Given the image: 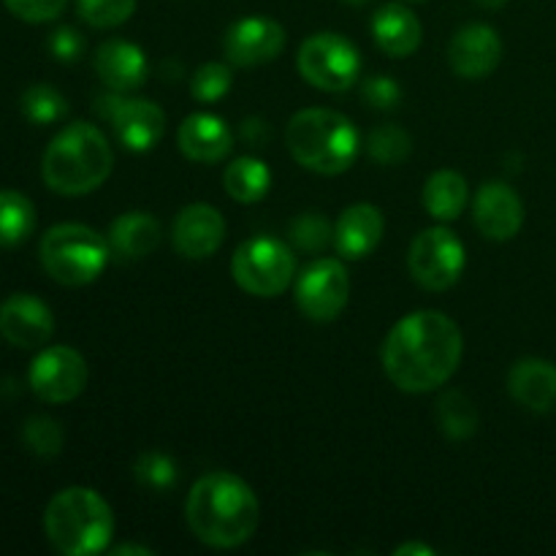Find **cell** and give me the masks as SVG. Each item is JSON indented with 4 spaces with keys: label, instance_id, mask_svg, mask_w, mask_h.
<instances>
[{
    "label": "cell",
    "instance_id": "1",
    "mask_svg": "<svg viewBox=\"0 0 556 556\" xmlns=\"http://www.w3.org/2000/svg\"><path fill=\"white\" fill-rule=\"evenodd\" d=\"M465 340L454 318L440 309H418L396 320L380 351L383 372L405 394L440 389L459 369Z\"/></svg>",
    "mask_w": 556,
    "mask_h": 556
},
{
    "label": "cell",
    "instance_id": "2",
    "mask_svg": "<svg viewBox=\"0 0 556 556\" xmlns=\"http://www.w3.org/2000/svg\"><path fill=\"white\" fill-rule=\"evenodd\" d=\"M185 521L204 546L237 548L258 530L261 503L242 478L215 470L201 476L188 492Z\"/></svg>",
    "mask_w": 556,
    "mask_h": 556
},
{
    "label": "cell",
    "instance_id": "3",
    "mask_svg": "<svg viewBox=\"0 0 556 556\" xmlns=\"http://www.w3.org/2000/svg\"><path fill=\"white\" fill-rule=\"evenodd\" d=\"M114 166L106 136L90 123H71L49 141L41 177L60 195H87L101 188Z\"/></svg>",
    "mask_w": 556,
    "mask_h": 556
},
{
    "label": "cell",
    "instance_id": "4",
    "mask_svg": "<svg viewBox=\"0 0 556 556\" xmlns=\"http://www.w3.org/2000/svg\"><path fill=\"white\" fill-rule=\"evenodd\" d=\"M286 144L299 166L324 177H337L356 163L362 136L345 114L313 106L288 119Z\"/></svg>",
    "mask_w": 556,
    "mask_h": 556
},
{
    "label": "cell",
    "instance_id": "5",
    "mask_svg": "<svg viewBox=\"0 0 556 556\" xmlns=\"http://www.w3.org/2000/svg\"><path fill=\"white\" fill-rule=\"evenodd\" d=\"M43 532L63 556L101 554L114 535L112 508L96 489L68 486L49 500Z\"/></svg>",
    "mask_w": 556,
    "mask_h": 556
},
{
    "label": "cell",
    "instance_id": "6",
    "mask_svg": "<svg viewBox=\"0 0 556 556\" xmlns=\"http://www.w3.org/2000/svg\"><path fill=\"white\" fill-rule=\"evenodd\" d=\"M109 239H103L96 228L81 223H58L49 228L38 244V258L47 275L54 282L68 288L90 286L106 269Z\"/></svg>",
    "mask_w": 556,
    "mask_h": 556
},
{
    "label": "cell",
    "instance_id": "7",
    "mask_svg": "<svg viewBox=\"0 0 556 556\" xmlns=\"http://www.w3.org/2000/svg\"><path fill=\"white\" fill-rule=\"evenodd\" d=\"M231 277L250 296H280L296 277V253L275 237H253L233 253Z\"/></svg>",
    "mask_w": 556,
    "mask_h": 556
},
{
    "label": "cell",
    "instance_id": "8",
    "mask_svg": "<svg viewBox=\"0 0 556 556\" xmlns=\"http://www.w3.org/2000/svg\"><path fill=\"white\" fill-rule=\"evenodd\" d=\"M296 68L315 90L345 92L362 79V54L340 33H313L299 47Z\"/></svg>",
    "mask_w": 556,
    "mask_h": 556
},
{
    "label": "cell",
    "instance_id": "9",
    "mask_svg": "<svg viewBox=\"0 0 556 556\" xmlns=\"http://www.w3.org/2000/svg\"><path fill=\"white\" fill-rule=\"evenodd\" d=\"M467 255L465 244L456 237L451 228L434 226L424 228L410 244V253H407V266H410V275L424 291H448L451 286H456L465 271Z\"/></svg>",
    "mask_w": 556,
    "mask_h": 556
},
{
    "label": "cell",
    "instance_id": "10",
    "mask_svg": "<svg viewBox=\"0 0 556 556\" xmlns=\"http://www.w3.org/2000/svg\"><path fill=\"white\" fill-rule=\"evenodd\" d=\"M96 112L112 125L119 144L130 152H150L166 134V114L147 98H128L125 92L98 96Z\"/></svg>",
    "mask_w": 556,
    "mask_h": 556
},
{
    "label": "cell",
    "instance_id": "11",
    "mask_svg": "<svg viewBox=\"0 0 556 556\" xmlns=\"http://www.w3.org/2000/svg\"><path fill=\"white\" fill-rule=\"evenodd\" d=\"M296 307L315 324H331L348 307L351 277L340 258H318L296 277Z\"/></svg>",
    "mask_w": 556,
    "mask_h": 556
},
{
    "label": "cell",
    "instance_id": "12",
    "mask_svg": "<svg viewBox=\"0 0 556 556\" xmlns=\"http://www.w3.org/2000/svg\"><path fill=\"white\" fill-rule=\"evenodd\" d=\"M33 394L49 405L74 402L87 386V362L68 345H52L38 353L27 372Z\"/></svg>",
    "mask_w": 556,
    "mask_h": 556
},
{
    "label": "cell",
    "instance_id": "13",
    "mask_svg": "<svg viewBox=\"0 0 556 556\" xmlns=\"http://www.w3.org/2000/svg\"><path fill=\"white\" fill-rule=\"evenodd\" d=\"M286 49V27L269 16H244L233 22L223 38L228 63L239 68L266 65Z\"/></svg>",
    "mask_w": 556,
    "mask_h": 556
},
{
    "label": "cell",
    "instance_id": "14",
    "mask_svg": "<svg viewBox=\"0 0 556 556\" xmlns=\"http://www.w3.org/2000/svg\"><path fill=\"white\" fill-rule=\"evenodd\" d=\"M226 239V220L210 204H188L177 212L172 226V242L182 258L204 261L220 250Z\"/></svg>",
    "mask_w": 556,
    "mask_h": 556
},
{
    "label": "cell",
    "instance_id": "15",
    "mask_svg": "<svg viewBox=\"0 0 556 556\" xmlns=\"http://www.w3.org/2000/svg\"><path fill=\"white\" fill-rule=\"evenodd\" d=\"M0 334L16 348H43L54 334V315L33 293H14L0 304Z\"/></svg>",
    "mask_w": 556,
    "mask_h": 556
},
{
    "label": "cell",
    "instance_id": "16",
    "mask_svg": "<svg viewBox=\"0 0 556 556\" xmlns=\"http://www.w3.org/2000/svg\"><path fill=\"white\" fill-rule=\"evenodd\" d=\"M472 220L486 239L508 242L525 226V201L510 185L486 182L476 193Z\"/></svg>",
    "mask_w": 556,
    "mask_h": 556
},
{
    "label": "cell",
    "instance_id": "17",
    "mask_svg": "<svg viewBox=\"0 0 556 556\" xmlns=\"http://www.w3.org/2000/svg\"><path fill=\"white\" fill-rule=\"evenodd\" d=\"M503 60V41L492 25H465L448 43V65L462 79H486Z\"/></svg>",
    "mask_w": 556,
    "mask_h": 556
},
{
    "label": "cell",
    "instance_id": "18",
    "mask_svg": "<svg viewBox=\"0 0 556 556\" xmlns=\"http://www.w3.org/2000/svg\"><path fill=\"white\" fill-rule=\"evenodd\" d=\"M177 144L188 161L212 166L231 155L233 130L217 114L199 112L182 119L177 130Z\"/></svg>",
    "mask_w": 556,
    "mask_h": 556
},
{
    "label": "cell",
    "instance_id": "19",
    "mask_svg": "<svg viewBox=\"0 0 556 556\" xmlns=\"http://www.w3.org/2000/svg\"><path fill=\"white\" fill-rule=\"evenodd\" d=\"M386 231L383 212L375 204H351L334 223V248L345 261H362L380 244Z\"/></svg>",
    "mask_w": 556,
    "mask_h": 556
},
{
    "label": "cell",
    "instance_id": "20",
    "mask_svg": "<svg viewBox=\"0 0 556 556\" xmlns=\"http://www.w3.org/2000/svg\"><path fill=\"white\" fill-rule=\"evenodd\" d=\"M96 74L112 92H134L147 81L150 63L141 47L125 38H112L98 47Z\"/></svg>",
    "mask_w": 556,
    "mask_h": 556
},
{
    "label": "cell",
    "instance_id": "21",
    "mask_svg": "<svg viewBox=\"0 0 556 556\" xmlns=\"http://www.w3.org/2000/svg\"><path fill=\"white\" fill-rule=\"evenodd\" d=\"M508 391L527 410H556V364L546 358H521L510 367Z\"/></svg>",
    "mask_w": 556,
    "mask_h": 556
},
{
    "label": "cell",
    "instance_id": "22",
    "mask_svg": "<svg viewBox=\"0 0 556 556\" xmlns=\"http://www.w3.org/2000/svg\"><path fill=\"white\" fill-rule=\"evenodd\" d=\"M372 38L389 58H410L421 47L424 27L405 3H386L372 16Z\"/></svg>",
    "mask_w": 556,
    "mask_h": 556
},
{
    "label": "cell",
    "instance_id": "23",
    "mask_svg": "<svg viewBox=\"0 0 556 556\" xmlns=\"http://www.w3.org/2000/svg\"><path fill=\"white\" fill-rule=\"evenodd\" d=\"M161 239V223L147 212H125L109 228V248L123 261L147 258V255L155 253Z\"/></svg>",
    "mask_w": 556,
    "mask_h": 556
},
{
    "label": "cell",
    "instance_id": "24",
    "mask_svg": "<svg viewBox=\"0 0 556 556\" xmlns=\"http://www.w3.org/2000/svg\"><path fill=\"white\" fill-rule=\"evenodd\" d=\"M467 201H470V188L459 172L440 168L424 185V206L429 215L443 223L456 220L467 210Z\"/></svg>",
    "mask_w": 556,
    "mask_h": 556
},
{
    "label": "cell",
    "instance_id": "25",
    "mask_svg": "<svg viewBox=\"0 0 556 556\" xmlns=\"http://www.w3.org/2000/svg\"><path fill=\"white\" fill-rule=\"evenodd\" d=\"M223 185H226V193L233 201H239V204H255V201L266 199V193H269L271 172L258 157L242 155L226 168Z\"/></svg>",
    "mask_w": 556,
    "mask_h": 556
},
{
    "label": "cell",
    "instance_id": "26",
    "mask_svg": "<svg viewBox=\"0 0 556 556\" xmlns=\"http://www.w3.org/2000/svg\"><path fill=\"white\" fill-rule=\"evenodd\" d=\"M36 228V206L20 190H0V248H16Z\"/></svg>",
    "mask_w": 556,
    "mask_h": 556
},
{
    "label": "cell",
    "instance_id": "27",
    "mask_svg": "<svg viewBox=\"0 0 556 556\" xmlns=\"http://www.w3.org/2000/svg\"><path fill=\"white\" fill-rule=\"evenodd\" d=\"M438 427L448 440H467L478 432V410L465 391H448L438 402Z\"/></svg>",
    "mask_w": 556,
    "mask_h": 556
},
{
    "label": "cell",
    "instance_id": "28",
    "mask_svg": "<svg viewBox=\"0 0 556 556\" xmlns=\"http://www.w3.org/2000/svg\"><path fill=\"white\" fill-rule=\"evenodd\" d=\"M22 114L30 119L33 125H52L65 117L68 103H65L63 92H58L49 85H33L22 92Z\"/></svg>",
    "mask_w": 556,
    "mask_h": 556
},
{
    "label": "cell",
    "instance_id": "29",
    "mask_svg": "<svg viewBox=\"0 0 556 556\" xmlns=\"http://www.w3.org/2000/svg\"><path fill=\"white\" fill-rule=\"evenodd\" d=\"M367 152L383 166H400L410 157L413 141L400 125H380L367 136Z\"/></svg>",
    "mask_w": 556,
    "mask_h": 556
},
{
    "label": "cell",
    "instance_id": "30",
    "mask_svg": "<svg viewBox=\"0 0 556 556\" xmlns=\"http://www.w3.org/2000/svg\"><path fill=\"white\" fill-rule=\"evenodd\" d=\"M134 476L139 481V486L150 489V492H166L177 483L179 470L177 462L168 454H161V451H147V454L139 456L134 467Z\"/></svg>",
    "mask_w": 556,
    "mask_h": 556
},
{
    "label": "cell",
    "instance_id": "31",
    "mask_svg": "<svg viewBox=\"0 0 556 556\" xmlns=\"http://www.w3.org/2000/svg\"><path fill=\"white\" fill-rule=\"evenodd\" d=\"M233 85V74L226 63H212L199 65V71L190 79V96L195 98L199 103H217L220 98L228 96Z\"/></svg>",
    "mask_w": 556,
    "mask_h": 556
},
{
    "label": "cell",
    "instance_id": "32",
    "mask_svg": "<svg viewBox=\"0 0 556 556\" xmlns=\"http://www.w3.org/2000/svg\"><path fill=\"white\" fill-rule=\"evenodd\" d=\"M22 440H25L27 451L41 459H52L63 451V429L54 418L49 416H33L27 418L25 427H22Z\"/></svg>",
    "mask_w": 556,
    "mask_h": 556
},
{
    "label": "cell",
    "instance_id": "33",
    "mask_svg": "<svg viewBox=\"0 0 556 556\" xmlns=\"http://www.w3.org/2000/svg\"><path fill=\"white\" fill-rule=\"evenodd\" d=\"M76 11L90 27L109 30L134 16L136 0H76Z\"/></svg>",
    "mask_w": 556,
    "mask_h": 556
},
{
    "label": "cell",
    "instance_id": "34",
    "mask_svg": "<svg viewBox=\"0 0 556 556\" xmlns=\"http://www.w3.org/2000/svg\"><path fill=\"white\" fill-rule=\"evenodd\" d=\"M291 242L304 253H318L326 244L334 242V226L318 212H304L291 223Z\"/></svg>",
    "mask_w": 556,
    "mask_h": 556
},
{
    "label": "cell",
    "instance_id": "35",
    "mask_svg": "<svg viewBox=\"0 0 556 556\" xmlns=\"http://www.w3.org/2000/svg\"><path fill=\"white\" fill-rule=\"evenodd\" d=\"M68 0H3L5 9L22 22L30 25H41V22H52L63 14Z\"/></svg>",
    "mask_w": 556,
    "mask_h": 556
},
{
    "label": "cell",
    "instance_id": "36",
    "mask_svg": "<svg viewBox=\"0 0 556 556\" xmlns=\"http://www.w3.org/2000/svg\"><path fill=\"white\" fill-rule=\"evenodd\" d=\"M362 96L372 109H394L402 101V87L391 76H369L362 85Z\"/></svg>",
    "mask_w": 556,
    "mask_h": 556
},
{
    "label": "cell",
    "instance_id": "37",
    "mask_svg": "<svg viewBox=\"0 0 556 556\" xmlns=\"http://www.w3.org/2000/svg\"><path fill=\"white\" fill-rule=\"evenodd\" d=\"M85 38H81L79 30H74V27L63 25L58 27V30L49 36V52H52V58L58 60V63H76V60L85 54Z\"/></svg>",
    "mask_w": 556,
    "mask_h": 556
},
{
    "label": "cell",
    "instance_id": "38",
    "mask_svg": "<svg viewBox=\"0 0 556 556\" xmlns=\"http://www.w3.org/2000/svg\"><path fill=\"white\" fill-rule=\"evenodd\" d=\"M396 556H434V548L427 543H405L394 552Z\"/></svg>",
    "mask_w": 556,
    "mask_h": 556
},
{
    "label": "cell",
    "instance_id": "39",
    "mask_svg": "<svg viewBox=\"0 0 556 556\" xmlns=\"http://www.w3.org/2000/svg\"><path fill=\"white\" fill-rule=\"evenodd\" d=\"M112 554H117V556H125V554L152 556V548H147V546H128V543H125V546H117V548H112Z\"/></svg>",
    "mask_w": 556,
    "mask_h": 556
},
{
    "label": "cell",
    "instance_id": "40",
    "mask_svg": "<svg viewBox=\"0 0 556 556\" xmlns=\"http://www.w3.org/2000/svg\"><path fill=\"white\" fill-rule=\"evenodd\" d=\"M476 3L481 5V9H503L508 0H476Z\"/></svg>",
    "mask_w": 556,
    "mask_h": 556
},
{
    "label": "cell",
    "instance_id": "41",
    "mask_svg": "<svg viewBox=\"0 0 556 556\" xmlns=\"http://www.w3.org/2000/svg\"><path fill=\"white\" fill-rule=\"evenodd\" d=\"M345 3H351V5H364V3H369V0H345Z\"/></svg>",
    "mask_w": 556,
    "mask_h": 556
}]
</instances>
